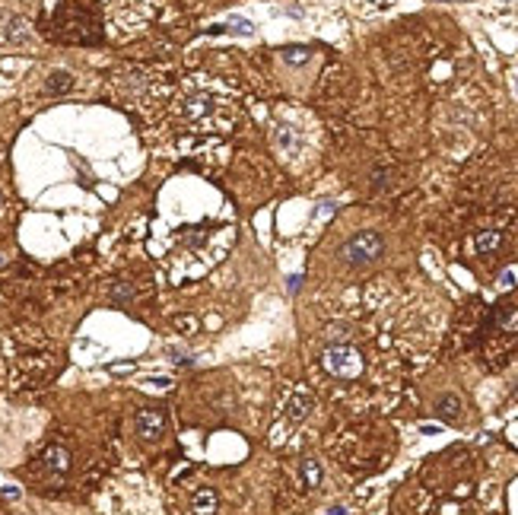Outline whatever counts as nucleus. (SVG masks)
I'll return each instance as SVG.
<instances>
[{
	"instance_id": "f257e3e1",
	"label": "nucleus",
	"mask_w": 518,
	"mask_h": 515,
	"mask_svg": "<svg viewBox=\"0 0 518 515\" xmlns=\"http://www.w3.org/2000/svg\"><path fill=\"white\" fill-rule=\"evenodd\" d=\"M321 369L334 379H359L366 369L363 362V353L350 343H327L321 350Z\"/></svg>"
},
{
	"instance_id": "0eeeda50",
	"label": "nucleus",
	"mask_w": 518,
	"mask_h": 515,
	"mask_svg": "<svg viewBox=\"0 0 518 515\" xmlns=\"http://www.w3.org/2000/svg\"><path fill=\"white\" fill-rule=\"evenodd\" d=\"M499 242H502V235L499 232H493V229H486V232H480L477 239H474V248H477V251H496L499 248Z\"/></svg>"
},
{
	"instance_id": "f03ea898",
	"label": "nucleus",
	"mask_w": 518,
	"mask_h": 515,
	"mask_svg": "<svg viewBox=\"0 0 518 515\" xmlns=\"http://www.w3.org/2000/svg\"><path fill=\"white\" fill-rule=\"evenodd\" d=\"M382 248H385V242H382V235L378 232H372V229H366V232H356L350 242H347L344 248H340V254H344V261L347 264H372L375 258H382Z\"/></svg>"
},
{
	"instance_id": "1a4fd4ad",
	"label": "nucleus",
	"mask_w": 518,
	"mask_h": 515,
	"mask_svg": "<svg viewBox=\"0 0 518 515\" xmlns=\"http://www.w3.org/2000/svg\"><path fill=\"white\" fill-rule=\"evenodd\" d=\"M302 477H306V487H318L321 483V464L315 458H306L302 461Z\"/></svg>"
},
{
	"instance_id": "7ed1b4c3",
	"label": "nucleus",
	"mask_w": 518,
	"mask_h": 515,
	"mask_svg": "<svg viewBox=\"0 0 518 515\" xmlns=\"http://www.w3.org/2000/svg\"><path fill=\"white\" fill-rule=\"evenodd\" d=\"M162 430H166V417H162L159 410H140L137 413V432L147 439H156L162 436Z\"/></svg>"
},
{
	"instance_id": "f8f14e48",
	"label": "nucleus",
	"mask_w": 518,
	"mask_h": 515,
	"mask_svg": "<svg viewBox=\"0 0 518 515\" xmlns=\"http://www.w3.org/2000/svg\"><path fill=\"white\" fill-rule=\"evenodd\" d=\"M327 515H347V509H344V506H334V509H331V512H327Z\"/></svg>"
},
{
	"instance_id": "39448f33",
	"label": "nucleus",
	"mask_w": 518,
	"mask_h": 515,
	"mask_svg": "<svg viewBox=\"0 0 518 515\" xmlns=\"http://www.w3.org/2000/svg\"><path fill=\"white\" fill-rule=\"evenodd\" d=\"M191 506H194V512L198 515H213L217 512V506H219V499H217V493H213L210 487H200L198 493H194Z\"/></svg>"
},
{
	"instance_id": "20e7f679",
	"label": "nucleus",
	"mask_w": 518,
	"mask_h": 515,
	"mask_svg": "<svg viewBox=\"0 0 518 515\" xmlns=\"http://www.w3.org/2000/svg\"><path fill=\"white\" fill-rule=\"evenodd\" d=\"M308 410H312V394H308L306 388H296L293 398H289V404H287V417L299 423V420L308 417Z\"/></svg>"
},
{
	"instance_id": "6e6552de",
	"label": "nucleus",
	"mask_w": 518,
	"mask_h": 515,
	"mask_svg": "<svg viewBox=\"0 0 518 515\" xmlns=\"http://www.w3.org/2000/svg\"><path fill=\"white\" fill-rule=\"evenodd\" d=\"M496 324H499V328H512V331H518V309H515V305H499V312H496Z\"/></svg>"
},
{
	"instance_id": "9b49d317",
	"label": "nucleus",
	"mask_w": 518,
	"mask_h": 515,
	"mask_svg": "<svg viewBox=\"0 0 518 515\" xmlns=\"http://www.w3.org/2000/svg\"><path fill=\"white\" fill-rule=\"evenodd\" d=\"M71 86V73H54L52 76V89H67Z\"/></svg>"
},
{
	"instance_id": "9d476101",
	"label": "nucleus",
	"mask_w": 518,
	"mask_h": 515,
	"mask_svg": "<svg viewBox=\"0 0 518 515\" xmlns=\"http://www.w3.org/2000/svg\"><path fill=\"white\" fill-rule=\"evenodd\" d=\"M518 283V267H509V271L499 273V290H512Z\"/></svg>"
},
{
	"instance_id": "423d86ee",
	"label": "nucleus",
	"mask_w": 518,
	"mask_h": 515,
	"mask_svg": "<svg viewBox=\"0 0 518 515\" xmlns=\"http://www.w3.org/2000/svg\"><path fill=\"white\" fill-rule=\"evenodd\" d=\"M435 413H439L442 420H448V423H454V420L461 417V398L458 394H442V398L435 401Z\"/></svg>"
}]
</instances>
